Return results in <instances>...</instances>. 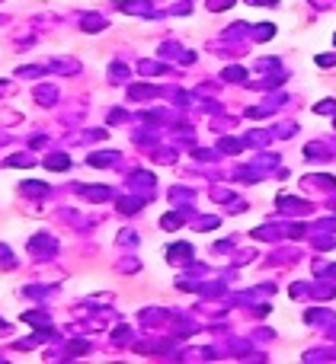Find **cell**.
I'll return each instance as SVG.
<instances>
[{
  "label": "cell",
  "mask_w": 336,
  "mask_h": 364,
  "mask_svg": "<svg viewBox=\"0 0 336 364\" xmlns=\"http://www.w3.org/2000/svg\"><path fill=\"white\" fill-rule=\"evenodd\" d=\"M275 204H279V211H282V214H307V211H310V204H307V201L292 198V195H282Z\"/></svg>",
  "instance_id": "1"
},
{
  "label": "cell",
  "mask_w": 336,
  "mask_h": 364,
  "mask_svg": "<svg viewBox=\"0 0 336 364\" xmlns=\"http://www.w3.org/2000/svg\"><path fill=\"white\" fill-rule=\"evenodd\" d=\"M118 10H122V13H141V16H154V10H151V0H122V4H118Z\"/></svg>",
  "instance_id": "2"
},
{
  "label": "cell",
  "mask_w": 336,
  "mask_h": 364,
  "mask_svg": "<svg viewBox=\"0 0 336 364\" xmlns=\"http://www.w3.org/2000/svg\"><path fill=\"white\" fill-rule=\"evenodd\" d=\"M128 186H131V189H141L144 195H151V192H154V176H148V173H135V176L128 179Z\"/></svg>",
  "instance_id": "3"
},
{
  "label": "cell",
  "mask_w": 336,
  "mask_h": 364,
  "mask_svg": "<svg viewBox=\"0 0 336 364\" xmlns=\"http://www.w3.org/2000/svg\"><path fill=\"white\" fill-rule=\"evenodd\" d=\"M307 294H314L317 300H333L336 288H333L330 281H314V284H310V291H307Z\"/></svg>",
  "instance_id": "4"
},
{
  "label": "cell",
  "mask_w": 336,
  "mask_h": 364,
  "mask_svg": "<svg viewBox=\"0 0 336 364\" xmlns=\"http://www.w3.org/2000/svg\"><path fill=\"white\" fill-rule=\"evenodd\" d=\"M330 153L333 150H327V144H320V141H314V144H307V147H304L307 160H330Z\"/></svg>",
  "instance_id": "5"
},
{
  "label": "cell",
  "mask_w": 336,
  "mask_h": 364,
  "mask_svg": "<svg viewBox=\"0 0 336 364\" xmlns=\"http://www.w3.org/2000/svg\"><path fill=\"white\" fill-rule=\"evenodd\" d=\"M77 192H80V195H83V198H96V201H106V198H109V195H112V192H109V189H106V186H80Z\"/></svg>",
  "instance_id": "6"
},
{
  "label": "cell",
  "mask_w": 336,
  "mask_h": 364,
  "mask_svg": "<svg viewBox=\"0 0 336 364\" xmlns=\"http://www.w3.org/2000/svg\"><path fill=\"white\" fill-rule=\"evenodd\" d=\"M304 320H307V323H327V326H330V323H333V310H327V307H314V310H307V313H304Z\"/></svg>",
  "instance_id": "7"
},
{
  "label": "cell",
  "mask_w": 336,
  "mask_h": 364,
  "mask_svg": "<svg viewBox=\"0 0 336 364\" xmlns=\"http://www.w3.org/2000/svg\"><path fill=\"white\" fill-rule=\"evenodd\" d=\"M166 252H170V262H189L192 259V246H186V243H176Z\"/></svg>",
  "instance_id": "8"
},
{
  "label": "cell",
  "mask_w": 336,
  "mask_h": 364,
  "mask_svg": "<svg viewBox=\"0 0 336 364\" xmlns=\"http://www.w3.org/2000/svg\"><path fill=\"white\" fill-rule=\"evenodd\" d=\"M307 186H314V189H336V179L333 176H323V173H314V176H307Z\"/></svg>",
  "instance_id": "9"
},
{
  "label": "cell",
  "mask_w": 336,
  "mask_h": 364,
  "mask_svg": "<svg viewBox=\"0 0 336 364\" xmlns=\"http://www.w3.org/2000/svg\"><path fill=\"white\" fill-rule=\"evenodd\" d=\"M80 26H83V32H100V29H106V19H103V16H96V13H87Z\"/></svg>",
  "instance_id": "10"
},
{
  "label": "cell",
  "mask_w": 336,
  "mask_h": 364,
  "mask_svg": "<svg viewBox=\"0 0 336 364\" xmlns=\"http://www.w3.org/2000/svg\"><path fill=\"white\" fill-rule=\"evenodd\" d=\"M253 237H256V240H279V237H282V227L262 224V227H256V230H253Z\"/></svg>",
  "instance_id": "11"
},
{
  "label": "cell",
  "mask_w": 336,
  "mask_h": 364,
  "mask_svg": "<svg viewBox=\"0 0 336 364\" xmlns=\"http://www.w3.org/2000/svg\"><path fill=\"white\" fill-rule=\"evenodd\" d=\"M29 249H48V252H55L58 249V243L52 240V237H45V233H39L35 240H29Z\"/></svg>",
  "instance_id": "12"
},
{
  "label": "cell",
  "mask_w": 336,
  "mask_h": 364,
  "mask_svg": "<svg viewBox=\"0 0 336 364\" xmlns=\"http://www.w3.org/2000/svg\"><path fill=\"white\" fill-rule=\"evenodd\" d=\"M250 35H253L256 42H266V39H272V35H275V26H272V22H262V26L250 29Z\"/></svg>",
  "instance_id": "13"
},
{
  "label": "cell",
  "mask_w": 336,
  "mask_h": 364,
  "mask_svg": "<svg viewBox=\"0 0 336 364\" xmlns=\"http://www.w3.org/2000/svg\"><path fill=\"white\" fill-rule=\"evenodd\" d=\"M336 358V351L333 348H314V351H307L304 361H333Z\"/></svg>",
  "instance_id": "14"
},
{
  "label": "cell",
  "mask_w": 336,
  "mask_h": 364,
  "mask_svg": "<svg viewBox=\"0 0 336 364\" xmlns=\"http://www.w3.org/2000/svg\"><path fill=\"white\" fill-rule=\"evenodd\" d=\"M272 141V131H250L247 135V144H256V147H266Z\"/></svg>",
  "instance_id": "15"
},
{
  "label": "cell",
  "mask_w": 336,
  "mask_h": 364,
  "mask_svg": "<svg viewBox=\"0 0 336 364\" xmlns=\"http://www.w3.org/2000/svg\"><path fill=\"white\" fill-rule=\"evenodd\" d=\"M128 96L131 99H154V96H157V87H131Z\"/></svg>",
  "instance_id": "16"
},
{
  "label": "cell",
  "mask_w": 336,
  "mask_h": 364,
  "mask_svg": "<svg viewBox=\"0 0 336 364\" xmlns=\"http://www.w3.org/2000/svg\"><path fill=\"white\" fill-rule=\"evenodd\" d=\"M138 70H141V74L144 77H154V74H163V64H157V61H141V64H138Z\"/></svg>",
  "instance_id": "17"
},
{
  "label": "cell",
  "mask_w": 336,
  "mask_h": 364,
  "mask_svg": "<svg viewBox=\"0 0 336 364\" xmlns=\"http://www.w3.org/2000/svg\"><path fill=\"white\" fill-rule=\"evenodd\" d=\"M45 166H48V169H67L70 160H67V153H52V157L45 160Z\"/></svg>",
  "instance_id": "18"
},
{
  "label": "cell",
  "mask_w": 336,
  "mask_h": 364,
  "mask_svg": "<svg viewBox=\"0 0 336 364\" xmlns=\"http://www.w3.org/2000/svg\"><path fill=\"white\" fill-rule=\"evenodd\" d=\"M333 233H330V230H320V233H314V246L317 249H333Z\"/></svg>",
  "instance_id": "19"
},
{
  "label": "cell",
  "mask_w": 336,
  "mask_h": 364,
  "mask_svg": "<svg viewBox=\"0 0 336 364\" xmlns=\"http://www.w3.org/2000/svg\"><path fill=\"white\" fill-rule=\"evenodd\" d=\"M160 227L163 230H179V227H183V214H163L160 217Z\"/></svg>",
  "instance_id": "20"
},
{
  "label": "cell",
  "mask_w": 336,
  "mask_h": 364,
  "mask_svg": "<svg viewBox=\"0 0 336 364\" xmlns=\"http://www.w3.org/2000/svg\"><path fill=\"white\" fill-rule=\"evenodd\" d=\"M272 135H275V138H292V135H298V125H295V121H285L282 128L275 125V128H272Z\"/></svg>",
  "instance_id": "21"
},
{
  "label": "cell",
  "mask_w": 336,
  "mask_h": 364,
  "mask_svg": "<svg viewBox=\"0 0 336 364\" xmlns=\"http://www.w3.org/2000/svg\"><path fill=\"white\" fill-rule=\"evenodd\" d=\"M22 192L26 195H45L48 186H42V182H22Z\"/></svg>",
  "instance_id": "22"
},
{
  "label": "cell",
  "mask_w": 336,
  "mask_h": 364,
  "mask_svg": "<svg viewBox=\"0 0 336 364\" xmlns=\"http://www.w3.org/2000/svg\"><path fill=\"white\" fill-rule=\"evenodd\" d=\"M244 74H247L244 67H227V70H224V80H231V83H244Z\"/></svg>",
  "instance_id": "23"
},
{
  "label": "cell",
  "mask_w": 336,
  "mask_h": 364,
  "mask_svg": "<svg viewBox=\"0 0 336 364\" xmlns=\"http://www.w3.org/2000/svg\"><path fill=\"white\" fill-rule=\"evenodd\" d=\"M90 163L93 166H109V163H115V153H93Z\"/></svg>",
  "instance_id": "24"
},
{
  "label": "cell",
  "mask_w": 336,
  "mask_h": 364,
  "mask_svg": "<svg viewBox=\"0 0 336 364\" xmlns=\"http://www.w3.org/2000/svg\"><path fill=\"white\" fill-rule=\"evenodd\" d=\"M141 198H122V204H118V211H125V214H131V211H138L141 208Z\"/></svg>",
  "instance_id": "25"
},
{
  "label": "cell",
  "mask_w": 336,
  "mask_h": 364,
  "mask_svg": "<svg viewBox=\"0 0 336 364\" xmlns=\"http://www.w3.org/2000/svg\"><path fill=\"white\" fill-rule=\"evenodd\" d=\"M35 96H39V102H42V106H48V102H55V96H58V93H55L52 87H42Z\"/></svg>",
  "instance_id": "26"
},
{
  "label": "cell",
  "mask_w": 336,
  "mask_h": 364,
  "mask_svg": "<svg viewBox=\"0 0 336 364\" xmlns=\"http://www.w3.org/2000/svg\"><path fill=\"white\" fill-rule=\"evenodd\" d=\"M314 112H317V115H336V102H333V99H330V102H317Z\"/></svg>",
  "instance_id": "27"
},
{
  "label": "cell",
  "mask_w": 336,
  "mask_h": 364,
  "mask_svg": "<svg viewBox=\"0 0 336 364\" xmlns=\"http://www.w3.org/2000/svg\"><path fill=\"white\" fill-rule=\"evenodd\" d=\"M35 160H32V157H26V153H19V157H10V160H7V166H32Z\"/></svg>",
  "instance_id": "28"
},
{
  "label": "cell",
  "mask_w": 336,
  "mask_h": 364,
  "mask_svg": "<svg viewBox=\"0 0 336 364\" xmlns=\"http://www.w3.org/2000/svg\"><path fill=\"white\" fill-rule=\"evenodd\" d=\"M227 7H234V0H208L211 13H221V10H227Z\"/></svg>",
  "instance_id": "29"
},
{
  "label": "cell",
  "mask_w": 336,
  "mask_h": 364,
  "mask_svg": "<svg viewBox=\"0 0 336 364\" xmlns=\"http://www.w3.org/2000/svg\"><path fill=\"white\" fill-rule=\"evenodd\" d=\"M196 224H199L196 230H214V227H218V217H199Z\"/></svg>",
  "instance_id": "30"
},
{
  "label": "cell",
  "mask_w": 336,
  "mask_h": 364,
  "mask_svg": "<svg viewBox=\"0 0 336 364\" xmlns=\"http://www.w3.org/2000/svg\"><path fill=\"white\" fill-rule=\"evenodd\" d=\"M221 150H224V153H240V141L224 138V141H221Z\"/></svg>",
  "instance_id": "31"
},
{
  "label": "cell",
  "mask_w": 336,
  "mask_h": 364,
  "mask_svg": "<svg viewBox=\"0 0 336 364\" xmlns=\"http://www.w3.org/2000/svg\"><path fill=\"white\" fill-rule=\"evenodd\" d=\"M317 64H320V67H336V51H330V55H317Z\"/></svg>",
  "instance_id": "32"
},
{
  "label": "cell",
  "mask_w": 336,
  "mask_h": 364,
  "mask_svg": "<svg viewBox=\"0 0 336 364\" xmlns=\"http://www.w3.org/2000/svg\"><path fill=\"white\" fill-rule=\"evenodd\" d=\"M26 323H39V326H48V317H42V313H26Z\"/></svg>",
  "instance_id": "33"
},
{
  "label": "cell",
  "mask_w": 336,
  "mask_h": 364,
  "mask_svg": "<svg viewBox=\"0 0 336 364\" xmlns=\"http://www.w3.org/2000/svg\"><path fill=\"white\" fill-rule=\"evenodd\" d=\"M317 230H330V233H336V217H327V221H320Z\"/></svg>",
  "instance_id": "34"
},
{
  "label": "cell",
  "mask_w": 336,
  "mask_h": 364,
  "mask_svg": "<svg viewBox=\"0 0 336 364\" xmlns=\"http://www.w3.org/2000/svg\"><path fill=\"white\" fill-rule=\"evenodd\" d=\"M128 74V67H122V64H112V80H122Z\"/></svg>",
  "instance_id": "35"
},
{
  "label": "cell",
  "mask_w": 336,
  "mask_h": 364,
  "mask_svg": "<svg viewBox=\"0 0 336 364\" xmlns=\"http://www.w3.org/2000/svg\"><path fill=\"white\" fill-rule=\"evenodd\" d=\"M307 291H310V284H292V297H301Z\"/></svg>",
  "instance_id": "36"
},
{
  "label": "cell",
  "mask_w": 336,
  "mask_h": 364,
  "mask_svg": "<svg viewBox=\"0 0 336 364\" xmlns=\"http://www.w3.org/2000/svg\"><path fill=\"white\" fill-rule=\"evenodd\" d=\"M247 4H250V7H275L279 0H247Z\"/></svg>",
  "instance_id": "37"
},
{
  "label": "cell",
  "mask_w": 336,
  "mask_h": 364,
  "mask_svg": "<svg viewBox=\"0 0 336 364\" xmlns=\"http://www.w3.org/2000/svg\"><path fill=\"white\" fill-rule=\"evenodd\" d=\"M323 272H327L330 278H336V262H333V265H323Z\"/></svg>",
  "instance_id": "38"
},
{
  "label": "cell",
  "mask_w": 336,
  "mask_h": 364,
  "mask_svg": "<svg viewBox=\"0 0 336 364\" xmlns=\"http://www.w3.org/2000/svg\"><path fill=\"white\" fill-rule=\"evenodd\" d=\"M314 7H333V0H310Z\"/></svg>",
  "instance_id": "39"
},
{
  "label": "cell",
  "mask_w": 336,
  "mask_h": 364,
  "mask_svg": "<svg viewBox=\"0 0 336 364\" xmlns=\"http://www.w3.org/2000/svg\"><path fill=\"white\" fill-rule=\"evenodd\" d=\"M327 335H330V339H336V326H333V329H330V326H327Z\"/></svg>",
  "instance_id": "40"
},
{
  "label": "cell",
  "mask_w": 336,
  "mask_h": 364,
  "mask_svg": "<svg viewBox=\"0 0 336 364\" xmlns=\"http://www.w3.org/2000/svg\"><path fill=\"white\" fill-rule=\"evenodd\" d=\"M330 208H333V211H336V201H333V204H330Z\"/></svg>",
  "instance_id": "41"
},
{
  "label": "cell",
  "mask_w": 336,
  "mask_h": 364,
  "mask_svg": "<svg viewBox=\"0 0 336 364\" xmlns=\"http://www.w3.org/2000/svg\"><path fill=\"white\" fill-rule=\"evenodd\" d=\"M333 45H336V35H333Z\"/></svg>",
  "instance_id": "42"
}]
</instances>
